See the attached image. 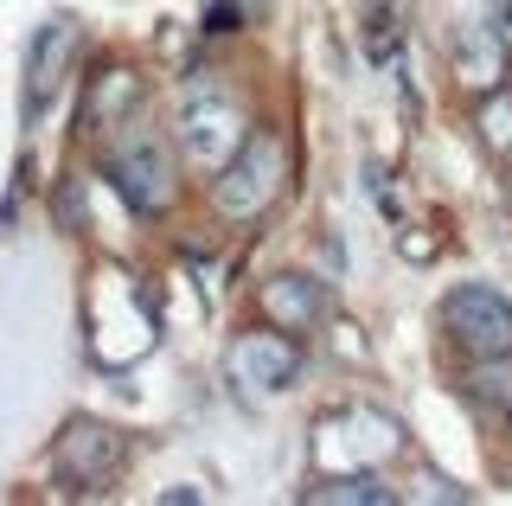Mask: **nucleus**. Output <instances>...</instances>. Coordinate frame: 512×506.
Here are the masks:
<instances>
[{
	"label": "nucleus",
	"instance_id": "nucleus-3",
	"mask_svg": "<svg viewBox=\"0 0 512 506\" xmlns=\"http://www.w3.org/2000/svg\"><path fill=\"white\" fill-rule=\"evenodd\" d=\"M314 500H365V506H384V500H391V487H384V481H327V487H314Z\"/></svg>",
	"mask_w": 512,
	"mask_h": 506
},
{
	"label": "nucleus",
	"instance_id": "nucleus-2",
	"mask_svg": "<svg viewBox=\"0 0 512 506\" xmlns=\"http://www.w3.org/2000/svg\"><path fill=\"white\" fill-rule=\"evenodd\" d=\"M295 366H301V353H295V340H282V334H244V340L231 346V378L263 385V391L288 385Z\"/></svg>",
	"mask_w": 512,
	"mask_h": 506
},
{
	"label": "nucleus",
	"instance_id": "nucleus-4",
	"mask_svg": "<svg viewBox=\"0 0 512 506\" xmlns=\"http://www.w3.org/2000/svg\"><path fill=\"white\" fill-rule=\"evenodd\" d=\"M487 141H493V148H512V103L487 109Z\"/></svg>",
	"mask_w": 512,
	"mask_h": 506
},
{
	"label": "nucleus",
	"instance_id": "nucleus-1",
	"mask_svg": "<svg viewBox=\"0 0 512 506\" xmlns=\"http://www.w3.org/2000/svg\"><path fill=\"white\" fill-rule=\"evenodd\" d=\"M448 327H455V340L468 346V353L493 359V353H512V302L493 289H461L448 295Z\"/></svg>",
	"mask_w": 512,
	"mask_h": 506
}]
</instances>
